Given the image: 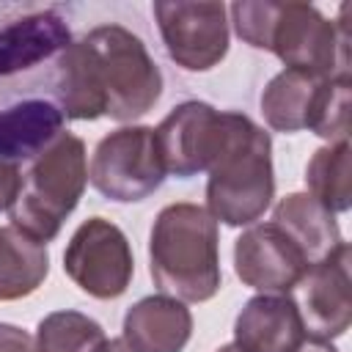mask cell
I'll list each match as a JSON object with an SVG mask.
<instances>
[{
    "instance_id": "3",
    "label": "cell",
    "mask_w": 352,
    "mask_h": 352,
    "mask_svg": "<svg viewBox=\"0 0 352 352\" xmlns=\"http://www.w3.org/2000/svg\"><path fill=\"white\" fill-rule=\"evenodd\" d=\"M234 25L242 41L256 50H272L286 69L316 80L349 77L346 22L336 28L305 3H234Z\"/></svg>"
},
{
    "instance_id": "21",
    "label": "cell",
    "mask_w": 352,
    "mask_h": 352,
    "mask_svg": "<svg viewBox=\"0 0 352 352\" xmlns=\"http://www.w3.org/2000/svg\"><path fill=\"white\" fill-rule=\"evenodd\" d=\"M0 352H38V346L25 330L14 324H0Z\"/></svg>"
},
{
    "instance_id": "2",
    "label": "cell",
    "mask_w": 352,
    "mask_h": 352,
    "mask_svg": "<svg viewBox=\"0 0 352 352\" xmlns=\"http://www.w3.org/2000/svg\"><path fill=\"white\" fill-rule=\"evenodd\" d=\"M162 94V74L143 41L121 25H96L72 44V118L132 121Z\"/></svg>"
},
{
    "instance_id": "25",
    "label": "cell",
    "mask_w": 352,
    "mask_h": 352,
    "mask_svg": "<svg viewBox=\"0 0 352 352\" xmlns=\"http://www.w3.org/2000/svg\"><path fill=\"white\" fill-rule=\"evenodd\" d=\"M217 352H242L236 344H228V346H223V349H217Z\"/></svg>"
},
{
    "instance_id": "14",
    "label": "cell",
    "mask_w": 352,
    "mask_h": 352,
    "mask_svg": "<svg viewBox=\"0 0 352 352\" xmlns=\"http://www.w3.org/2000/svg\"><path fill=\"white\" fill-rule=\"evenodd\" d=\"M190 330V311L168 297H146L124 319V341L132 352H182Z\"/></svg>"
},
{
    "instance_id": "18",
    "label": "cell",
    "mask_w": 352,
    "mask_h": 352,
    "mask_svg": "<svg viewBox=\"0 0 352 352\" xmlns=\"http://www.w3.org/2000/svg\"><path fill=\"white\" fill-rule=\"evenodd\" d=\"M305 182L314 192L311 198L327 212L349 209V143L338 140L336 146L319 148L305 168Z\"/></svg>"
},
{
    "instance_id": "16",
    "label": "cell",
    "mask_w": 352,
    "mask_h": 352,
    "mask_svg": "<svg viewBox=\"0 0 352 352\" xmlns=\"http://www.w3.org/2000/svg\"><path fill=\"white\" fill-rule=\"evenodd\" d=\"M47 248L16 228H0V300H16L47 278Z\"/></svg>"
},
{
    "instance_id": "11",
    "label": "cell",
    "mask_w": 352,
    "mask_h": 352,
    "mask_svg": "<svg viewBox=\"0 0 352 352\" xmlns=\"http://www.w3.org/2000/svg\"><path fill=\"white\" fill-rule=\"evenodd\" d=\"M234 261L236 275L261 292H289L314 267L300 242L278 220L245 231L236 239Z\"/></svg>"
},
{
    "instance_id": "13",
    "label": "cell",
    "mask_w": 352,
    "mask_h": 352,
    "mask_svg": "<svg viewBox=\"0 0 352 352\" xmlns=\"http://www.w3.org/2000/svg\"><path fill=\"white\" fill-rule=\"evenodd\" d=\"M305 338L300 305L286 294L253 297L234 324V344L242 352H297Z\"/></svg>"
},
{
    "instance_id": "22",
    "label": "cell",
    "mask_w": 352,
    "mask_h": 352,
    "mask_svg": "<svg viewBox=\"0 0 352 352\" xmlns=\"http://www.w3.org/2000/svg\"><path fill=\"white\" fill-rule=\"evenodd\" d=\"M19 182H22V173L16 165H6L0 162V209H8L19 192Z\"/></svg>"
},
{
    "instance_id": "10",
    "label": "cell",
    "mask_w": 352,
    "mask_h": 352,
    "mask_svg": "<svg viewBox=\"0 0 352 352\" xmlns=\"http://www.w3.org/2000/svg\"><path fill=\"white\" fill-rule=\"evenodd\" d=\"M165 173L190 179L209 170L223 146V113L206 102H182L154 129Z\"/></svg>"
},
{
    "instance_id": "20",
    "label": "cell",
    "mask_w": 352,
    "mask_h": 352,
    "mask_svg": "<svg viewBox=\"0 0 352 352\" xmlns=\"http://www.w3.org/2000/svg\"><path fill=\"white\" fill-rule=\"evenodd\" d=\"M349 77L324 80L311 102L305 126L327 140H346L349 132Z\"/></svg>"
},
{
    "instance_id": "8",
    "label": "cell",
    "mask_w": 352,
    "mask_h": 352,
    "mask_svg": "<svg viewBox=\"0 0 352 352\" xmlns=\"http://www.w3.org/2000/svg\"><path fill=\"white\" fill-rule=\"evenodd\" d=\"M63 270L91 297L110 300L124 294L132 278L126 236L104 217H91L74 231L63 253Z\"/></svg>"
},
{
    "instance_id": "4",
    "label": "cell",
    "mask_w": 352,
    "mask_h": 352,
    "mask_svg": "<svg viewBox=\"0 0 352 352\" xmlns=\"http://www.w3.org/2000/svg\"><path fill=\"white\" fill-rule=\"evenodd\" d=\"M151 278L160 292L204 302L220 289L217 220L198 204H170L151 228Z\"/></svg>"
},
{
    "instance_id": "6",
    "label": "cell",
    "mask_w": 352,
    "mask_h": 352,
    "mask_svg": "<svg viewBox=\"0 0 352 352\" xmlns=\"http://www.w3.org/2000/svg\"><path fill=\"white\" fill-rule=\"evenodd\" d=\"M88 179L85 146L77 135L60 132L22 173L19 192L8 206L11 228L47 245L77 206Z\"/></svg>"
},
{
    "instance_id": "15",
    "label": "cell",
    "mask_w": 352,
    "mask_h": 352,
    "mask_svg": "<svg viewBox=\"0 0 352 352\" xmlns=\"http://www.w3.org/2000/svg\"><path fill=\"white\" fill-rule=\"evenodd\" d=\"M272 220H278L308 253L311 264H319L324 256H330L344 239L338 234V226L333 220V212H327L319 201L311 195H286L278 206Z\"/></svg>"
},
{
    "instance_id": "19",
    "label": "cell",
    "mask_w": 352,
    "mask_h": 352,
    "mask_svg": "<svg viewBox=\"0 0 352 352\" xmlns=\"http://www.w3.org/2000/svg\"><path fill=\"white\" fill-rule=\"evenodd\" d=\"M104 341L99 322L77 314L58 311L38 322L36 346L38 352H96Z\"/></svg>"
},
{
    "instance_id": "12",
    "label": "cell",
    "mask_w": 352,
    "mask_h": 352,
    "mask_svg": "<svg viewBox=\"0 0 352 352\" xmlns=\"http://www.w3.org/2000/svg\"><path fill=\"white\" fill-rule=\"evenodd\" d=\"M305 286V308L300 311L308 338L330 341L349 327V245L341 242L330 256L308 270L300 280Z\"/></svg>"
},
{
    "instance_id": "1",
    "label": "cell",
    "mask_w": 352,
    "mask_h": 352,
    "mask_svg": "<svg viewBox=\"0 0 352 352\" xmlns=\"http://www.w3.org/2000/svg\"><path fill=\"white\" fill-rule=\"evenodd\" d=\"M72 44L63 6L0 3V162H30L72 121Z\"/></svg>"
},
{
    "instance_id": "9",
    "label": "cell",
    "mask_w": 352,
    "mask_h": 352,
    "mask_svg": "<svg viewBox=\"0 0 352 352\" xmlns=\"http://www.w3.org/2000/svg\"><path fill=\"white\" fill-rule=\"evenodd\" d=\"M168 55L187 72H206L228 50L223 3H154Z\"/></svg>"
},
{
    "instance_id": "17",
    "label": "cell",
    "mask_w": 352,
    "mask_h": 352,
    "mask_svg": "<svg viewBox=\"0 0 352 352\" xmlns=\"http://www.w3.org/2000/svg\"><path fill=\"white\" fill-rule=\"evenodd\" d=\"M322 82L324 80H316V77L294 72V69L280 72L267 85V91L261 96V110H264L270 126H275L280 132L305 129L311 102H314V96H316Z\"/></svg>"
},
{
    "instance_id": "5",
    "label": "cell",
    "mask_w": 352,
    "mask_h": 352,
    "mask_svg": "<svg viewBox=\"0 0 352 352\" xmlns=\"http://www.w3.org/2000/svg\"><path fill=\"white\" fill-rule=\"evenodd\" d=\"M272 190L270 135L248 116L226 110L223 146L209 165V214L226 226H248L264 214Z\"/></svg>"
},
{
    "instance_id": "7",
    "label": "cell",
    "mask_w": 352,
    "mask_h": 352,
    "mask_svg": "<svg viewBox=\"0 0 352 352\" xmlns=\"http://www.w3.org/2000/svg\"><path fill=\"white\" fill-rule=\"evenodd\" d=\"M88 176L91 184L110 201L129 204L151 195L165 179L154 129L126 126L102 138L94 151Z\"/></svg>"
},
{
    "instance_id": "24",
    "label": "cell",
    "mask_w": 352,
    "mask_h": 352,
    "mask_svg": "<svg viewBox=\"0 0 352 352\" xmlns=\"http://www.w3.org/2000/svg\"><path fill=\"white\" fill-rule=\"evenodd\" d=\"M96 352H132V349L126 346V341H124V338H110V341L104 338V341L99 344V349H96Z\"/></svg>"
},
{
    "instance_id": "23",
    "label": "cell",
    "mask_w": 352,
    "mask_h": 352,
    "mask_svg": "<svg viewBox=\"0 0 352 352\" xmlns=\"http://www.w3.org/2000/svg\"><path fill=\"white\" fill-rule=\"evenodd\" d=\"M297 352H338L336 346H330V341H319V338H305V344Z\"/></svg>"
}]
</instances>
